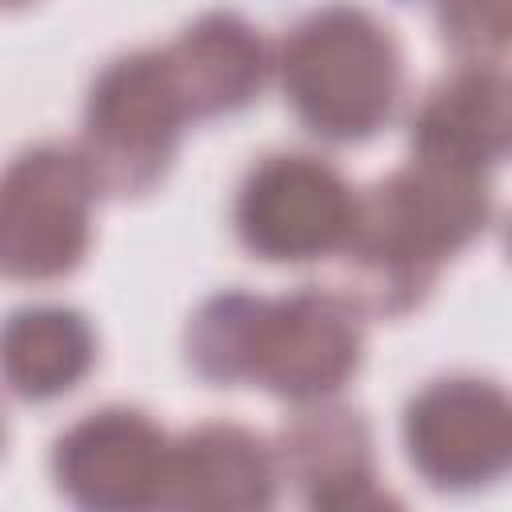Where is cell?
I'll return each mask as SVG.
<instances>
[{
  "label": "cell",
  "instance_id": "ba28073f",
  "mask_svg": "<svg viewBox=\"0 0 512 512\" xmlns=\"http://www.w3.org/2000/svg\"><path fill=\"white\" fill-rule=\"evenodd\" d=\"M52 468L60 492L80 508H156L168 496L172 444L144 412L104 408L56 440Z\"/></svg>",
  "mask_w": 512,
  "mask_h": 512
},
{
  "label": "cell",
  "instance_id": "3957f363",
  "mask_svg": "<svg viewBox=\"0 0 512 512\" xmlns=\"http://www.w3.org/2000/svg\"><path fill=\"white\" fill-rule=\"evenodd\" d=\"M280 80L296 116L328 140H364L396 108L400 48L352 4L312 12L280 48Z\"/></svg>",
  "mask_w": 512,
  "mask_h": 512
},
{
  "label": "cell",
  "instance_id": "8992f818",
  "mask_svg": "<svg viewBox=\"0 0 512 512\" xmlns=\"http://www.w3.org/2000/svg\"><path fill=\"white\" fill-rule=\"evenodd\" d=\"M360 200L336 168L312 156H268L236 196V236L260 260H320L348 248Z\"/></svg>",
  "mask_w": 512,
  "mask_h": 512
},
{
  "label": "cell",
  "instance_id": "7c38bea8",
  "mask_svg": "<svg viewBox=\"0 0 512 512\" xmlns=\"http://www.w3.org/2000/svg\"><path fill=\"white\" fill-rule=\"evenodd\" d=\"M444 36L464 52L512 48V0H432Z\"/></svg>",
  "mask_w": 512,
  "mask_h": 512
},
{
  "label": "cell",
  "instance_id": "7a4b0ae2",
  "mask_svg": "<svg viewBox=\"0 0 512 512\" xmlns=\"http://www.w3.org/2000/svg\"><path fill=\"white\" fill-rule=\"evenodd\" d=\"M488 220L484 168L416 152L360 200V224L348 244L376 304L400 312L420 300L444 260H452Z\"/></svg>",
  "mask_w": 512,
  "mask_h": 512
},
{
  "label": "cell",
  "instance_id": "52a82bcc",
  "mask_svg": "<svg viewBox=\"0 0 512 512\" xmlns=\"http://www.w3.org/2000/svg\"><path fill=\"white\" fill-rule=\"evenodd\" d=\"M404 448L436 488L468 492L512 476V392L476 376L428 384L404 412Z\"/></svg>",
  "mask_w": 512,
  "mask_h": 512
},
{
  "label": "cell",
  "instance_id": "9c48e42d",
  "mask_svg": "<svg viewBox=\"0 0 512 512\" xmlns=\"http://www.w3.org/2000/svg\"><path fill=\"white\" fill-rule=\"evenodd\" d=\"M272 492V452L244 428L208 424L172 444L168 508H264Z\"/></svg>",
  "mask_w": 512,
  "mask_h": 512
},
{
  "label": "cell",
  "instance_id": "277c9868",
  "mask_svg": "<svg viewBox=\"0 0 512 512\" xmlns=\"http://www.w3.org/2000/svg\"><path fill=\"white\" fill-rule=\"evenodd\" d=\"M188 120H204L200 100L172 48L116 60L88 96L84 156L112 192L152 188Z\"/></svg>",
  "mask_w": 512,
  "mask_h": 512
},
{
  "label": "cell",
  "instance_id": "30bf717a",
  "mask_svg": "<svg viewBox=\"0 0 512 512\" xmlns=\"http://www.w3.org/2000/svg\"><path fill=\"white\" fill-rule=\"evenodd\" d=\"M96 360V336L72 308H24L4 328V380L20 400L72 392Z\"/></svg>",
  "mask_w": 512,
  "mask_h": 512
},
{
  "label": "cell",
  "instance_id": "8fae6325",
  "mask_svg": "<svg viewBox=\"0 0 512 512\" xmlns=\"http://www.w3.org/2000/svg\"><path fill=\"white\" fill-rule=\"evenodd\" d=\"M296 480L308 488V504H376L368 436L348 412H320L292 436Z\"/></svg>",
  "mask_w": 512,
  "mask_h": 512
},
{
  "label": "cell",
  "instance_id": "6da1fadb",
  "mask_svg": "<svg viewBox=\"0 0 512 512\" xmlns=\"http://www.w3.org/2000/svg\"><path fill=\"white\" fill-rule=\"evenodd\" d=\"M360 324L340 296L280 300L228 292L188 328V360L220 384H256L292 400H320L360 368Z\"/></svg>",
  "mask_w": 512,
  "mask_h": 512
},
{
  "label": "cell",
  "instance_id": "5b68a950",
  "mask_svg": "<svg viewBox=\"0 0 512 512\" xmlns=\"http://www.w3.org/2000/svg\"><path fill=\"white\" fill-rule=\"evenodd\" d=\"M100 176L84 152L36 148L8 168L0 256L16 280L68 276L92 240V204Z\"/></svg>",
  "mask_w": 512,
  "mask_h": 512
},
{
  "label": "cell",
  "instance_id": "4fadbf2b",
  "mask_svg": "<svg viewBox=\"0 0 512 512\" xmlns=\"http://www.w3.org/2000/svg\"><path fill=\"white\" fill-rule=\"evenodd\" d=\"M8 4H20V0H8Z\"/></svg>",
  "mask_w": 512,
  "mask_h": 512
}]
</instances>
